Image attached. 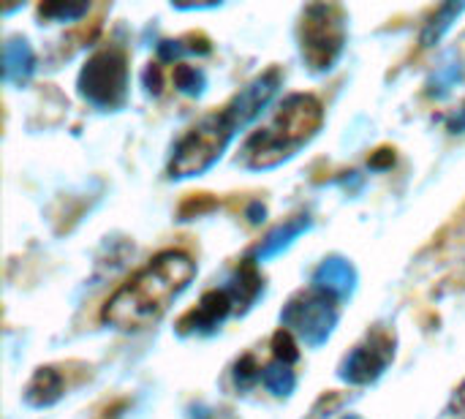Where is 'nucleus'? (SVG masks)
<instances>
[{"label": "nucleus", "mask_w": 465, "mask_h": 419, "mask_svg": "<svg viewBox=\"0 0 465 419\" xmlns=\"http://www.w3.org/2000/svg\"><path fill=\"white\" fill-rule=\"evenodd\" d=\"M196 262L180 251H163L131 275L104 305V322L123 333L147 330L161 322L172 303L188 289Z\"/></svg>", "instance_id": "f257e3e1"}, {"label": "nucleus", "mask_w": 465, "mask_h": 419, "mask_svg": "<svg viewBox=\"0 0 465 419\" xmlns=\"http://www.w3.org/2000/svg\"><path fill=\"white\" fill-rule=\"evenodd\" d=\"M324 106L316 95L294 93L289 95L281 109L270 117L267 125L253 131L242 145V164L251 169H272L292 155L302 145H308L316 131L322 128Z\"/></svg>", "instance_id": "f03ea898"}, {"label": "nucleus", "mask_w": 465, "mask_h": 419, "mask_svg": "<svg viewBox=\"0 0 465 419\" xmlns=\"http://www.w3.org/2000/svg\"><path fill=\"white\" fill-rule=\"evenodd\" d=\"M245 125L248 123L242 120V115L237 112L234 104L223 106L215 115H207L174 147L169 175L174 180H183V177H196V175L207 172L223 155V150L229 147L234 134Z\"/></svg>", "instance_id": "7ed1b4c3"}, {"label": "nucleus", "mask_w": 465, "mask_h": 419, "mask_svg": "<svg viewBox=\"0 0 465 419\" xmlns=\"http://www.w3.org/2000/svg\"><path fill=\"white\" fill-rule=\"evenodd\" d=\"M346 44L343 11L330 3H313L300 22V49L313 74H324L335 65Z\"/></svg>", "instance_id": "20e7f679"}, {"label": "nucleus", "mask_w": 465, "mask_h": 419, "mask_svg": "<svg viewBox=\"0 0 465 419\" xmlns=\"http://www.w3.org/2000/svg\"><path fill=\"white\" fill-rule=\"evenodd\" d=\"M79 93L98 109H120L128 98V55L120 46L98 49L79 74Z\"/></svg>", "instance_id": "39448f33"}, {"label": "nucleus", "mask_w": 465, "mask_h": 419, "mask_svg": "<svg viewBox=\"0 0 465 419\" xmlns=\"http://www.w3.org/2000/svg\"><path fill=\"white\" fill-rule=\"evenodd\" d=\"M281 322L289 333L300 335L308 346H322L338 324V297L311 286L300 292L281 314Z\"/></svg>", "instance_id": "423d86ee"}, {"label": "nucleus", "mask_w": 465, "mask_h": 419, "mask_svg": "<svg viewBox=\"0 0 465 419\" xmlns=\"http://www.w3.org/2000/svg\"><path fill=\"white\" fill-rule=\"evenodd\" d=\"M395 357V333L387 327H376L341 365V379L349 384H371L376 382Z\"/></svg>", "instance_id": "0eeeda50"}, {"label": "nucleus", "mask_w": 465, "mask_h": 419, "mask_svg": "<svg viewBox=\"0 0 465 419\" xmlns=\"http://www.w3.org/2000/svg\"><path fill=\"white\" fill-rule=\"evenodd\" d=\"M229 314H234L232 294L226 289H213L199 300V305L193 311H188L177 322V333L180 335H210L226 322Z\"/></svg>", "instance_id": "6e6552de"}, {"label": "nucleus", "mask_w": 465, "mask_h": 419, "mask_svg": "<svg viewBox=\"0 0 465 419\" xmlns=\"http://www.w3.org/2000/svg\"><path fill=\"white\" fill-rule=\"evenodd\" d=\"M354 284H357V273L343 259H327L313 273V286L322 289V292H330L338 300L341 297H349L354 292Z\"/></svg>", "instance_id": "1a4fd4ad"}, {"label": "nucleus", "mask_w": 465, "mask_h": 419, "mask_svg": "<svg viewBox=\"0 0 465 419\" xmlns=\"http://www.w3.org/2000/svg\"><path fill=\"white\" fill-rule=\"evenodd\" d=\"M65 393V382L60 376V371L54 368H41L35 371V376L30 379L27 390H25V401L35 409H46L54 406Z\"/></svg>", "instance_id": "9d476101"}, {"label": "nucleus", "mask_w": 465, "mask_h": 419, "mask_svg": "<svg viewBox=\"0 0 465 419\" xmlns=\"http://www.w3.org/2000/svg\"><path fill=\"white\" fill-rule=\"evenodd\" d=\"M308 229H311V218H308V215H297V218L281 224L278 229H272V232L262 240V245L256 248V259H259V262H267V259L278 256L283 248H289V245H292L300 234H305Z\"/></svg>", "instance_id": "9b49d317"}, {"label": "nucleus", "mask_w": 465, "mask_h": 419, "mask_svg": "<svg viewBox=\"0 0 465 419\" xmlns=\"http://www.w3.org/2000/svg\"><path fill=\"white\" fill-rule=\"evenodd\" d=\"M262 286L264 284H262V275L256 270V262H245L226 286V292L232 294V303H234V314L248 311L251 303L262 294Z\"/></svg>", "instance_id": "f8f14e48"}, {"label": "nucleus", "mask_w": 465, "mask_h": 419, "mask_svg": "<svg viewBox=\"0 0 465 419\" xmlns=\"http://www.w3.org/2000/svg\"><path fill=\"white\" fill-rule=\"evenodd\" d=\"M35 68V55L27 41H8L3 46V79L22 85Z\"/></svg>", "instance_id": "ddd939ff"}, {"label": "nucleus", "mask_w": 465, "mask_h": 419, "mask_svg": "<svg viewBox=\"0 0 465 419\" xmlns=\"http://www.w3.org/2000/svg\"><path fill=\"white\" fill-rule=\"evenodd\" d=\"M262 384H264L272 395L283 398V395H292V393H294L297 376H294V371H292L289 363L272 360V363L264 368V374H262Z\"/></svg>", "instance_id": "4468645a"}, {"label": "nucleus", "mask_w": 465, "mask_h": 419, "mask_svg": "<svg viewBox=\"0 0 465 419\" xmlns=\"http://www.w3.org/2000/svg\"><path fill=\"white\" fill-rule=\"evenodd\" d=\"M463 8L465 5H455V3H450V5H444V8H439V14H433V19L428 22L425 33H422V46L436 44V41L444 35V30H450L452 19H455Z\"/></svg>", "instance_id": "2eb2a0df"}, {"label": "nucleus", "mask_w": 465, "mask_h": 419, "mask_svg": "<svg viewBox=\"0 0 465 419\" xmlns=\"http://www.w3.org/2000/svg\"><path fill=\"white\" fill-rule=\"evenodd\" d=\"M174 85L188 95H199L204 90V85H207V76L196 65H177L174 68Z\"/></svg>", "instance_id": "dca6fc26"}, {"label": "nucleus", "mask_w": 465, "mask_h": 419, "mask_svg": "<svg viewBox=\"0 0 465 419\" xmlns=\"http://www.w3.org/2000/svg\"><path fill=\"white\" fill-rule=\"evenodd\" d=\"M44 19H57V22H74L82 14H87V3H46L38 8Z\"/></svg>", "instance_id": "f3484780"}, {"label": "nucleus", "mask_w": 465, "mask_h": 419, "mask_svg": "<svg viewBox=\"0 0 465 419\" xmlns=\"http://www.w3.org/2000/svg\"><path fill=\"white\" fill-rule=\"evenodd\" d=\"M460 74H463L460 63H447V65H441V68L433 74V79H430V93H433V95H444V93H450V90L458 85Z\"/></svg>", "instance_id": "a211bd4d"}, {"label": "nucleus", "mask_w": 465, "mask_h": 419, "mask_svg": "<svg viewBox=\"0 0 465 419\" xmlns=\"http://www.w3.org/2000/svg\"><path fill=\"white\" fill-rule=\"evenodd\" d=\"M262 365H259V360L253 357V354H245V357H240L237 360V365H234V384L240 387V390H245V387H251L256 379H262Z\"/></svg>", "instance_id": "6ab92c4d"}, {"label": "nucleus", "mask_w": 465, "mask_h": 419, "mask_svg": "<svg viewBox=\"0 0 465 419\" xmlns=\"http://www.w3.org/2000/svg\"><path fill=\"white\" fill-rule=\"evenodd\" d=\"M272 357L281 360V363H289V365L300 357L297 344H294V335L289 330H278L275 333V338H272Z\"/></svg>", "instance_id": "aec40b11"}, {"label": "nucleus", "mask_w": 465, "mask_h": 419, "mask_svg": "<svg viewBox=\"0 0 465 419\" xmlns=\"http://www.w3.org/2000/svg\"><path fill=\"white\" fill-rule=\"evenodd\" d=\"M447 414H450V419H465V382L458 387V393L452 395Z\"/></svg>", "instance_id": "412c9836"}, {"label": "nucleus", "mask_w": 465, "mask_h": 419, "mask_svg": "<svg viewBox=\"0 0 465 419\" xmlns=\"http://www.w3.org/2000/svg\"><path fill=\"white\" fill-rule=\"evenodd\" d=\"M447 125H450V131H455V134L465 131V104L458 109V112H455V115H452V117H450V123H447Z\"/></svg>", "instance_id": "4be33fe9"}, {"label": "nucleus", "mask_w": 465, "mask_h": 419, "mask_svg": "<svg viewBox=\"0 0 465 419\" xmlns=\"http://www.w3.org/2000/svg\"><path fill=\"white\" fill-rule=\"evenodd\" d=\"M202 419H229V417H223V414H210V417H202Z\"/></svg>", "instance_id": "5701e85b"}, {"label": "nucleus", "mask_w": 465, "mask_h": 419, "mask_svg": "<svg viewBox=\"0 0 465 419\" xmlns=\"http://www.w3.org/2000/svg\"><path fill=\"white\" fill-rule=\"evenodd\" d=\"M346 419H360V417H351V414H349V417H346Z\"/></svg>", "instance_id": "b1692460"}]
</instances>
